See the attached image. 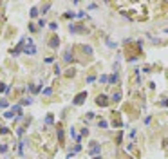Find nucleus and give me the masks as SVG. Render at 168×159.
I'll use <instances>...</instances> for the list:
<instances>
[{"mask_svg":"<svg viewBox=\"0 0 168 159\" xmlns=\"http://www.w3.org/2000/svg\"><path fill=\"white\" fill-rule=\"evenodd\" d=\"M29 15H31V18H36L38 15H40V13H38V7H33V9H31V13H29Z\"/></svg>","mask_w":168,"mask_h":159,"instance_id":"obj_9","label":"nucleus"},{"mask_svg":"<svg viewBox=\"0 0 168 159\" xmlns=\"http://www.w3.org/2000/svg\"><path fill=\"white\" fill-rule=\"evenodd\" d=\"M49 9H51V4H45L43 9H42V15H45V11H49Z\"/></svg>","mask_w":168,"mask_h":159,"instance_id":"obj_18","label":"nucleus"},{"mask_svg":"<svg viewBox=\"0 0 168 159\" xmlns=\"http://www.w3.org/2000/svg\"><path fill=\"white\" fill-rule=\"evenodd\" d=\"M24 132H25V128L22 126V128H18V132H16V134H18V136H24Z\"/></svg>","mask_w":168,"mask_h":159,"instance_id":"obj_24","label":"nucleus"},{"mask_svg":"<svg viewBox=\"0 0 168 159\" xmlns=\"http://www.w3.org/2000/svg\"><path fill=\"white\" fill-rule=\"evenodd\" d=\"M51 92H53V89H51V87H47V89H45V90H43V94H45V96H49V94H51Z\"/></svg>","mask_w":168,"mask_h":159,"instance_id":"obj_21","label":"nucleus"},{"mask_svg":"<svg viewBox=\"0 0 168 159\" xmlns=\"http://www.w3.org/2000/svg\"><path fill=\"white\" fill-rule=\"evenodd\" d=\"M31 103H33V98H24L20 101V105H31Z\"/></svg>","mask_w":168,"mask_h":159,"instance_id":"obj_10","label":"nucleus"},{"mask_svg":"<svg viewBox=\"0 0 168 159\" xmlns=\"http://www.w3.org/2000/svg\"><path fill=\"white\" fill-rule=\"evenodd\" d=\"M36 25H34V24H31V25H29V31H31V33H34V31H36Z\"/></svg>","mask_w":168,"mask_h":159,"instance_id":"obj_19","label":"nucleus"},{"mask_svg":"<svg viewBox=\"0 0 168 159\" xmlns=\"http://www.w3.org/2000/svg\"><path fill=\"white\" fill-rule=\"evenodd\" d=\"M0 107H7V101H0Z\"/></svg>","mask_w":168,"mask_h":159,"instance_id":"obj_28","label":"nucleus"},{"mask_svg":"<svg viewBox=\"0 0 168 159\" xmlns=\"http://www.w3.org/2000/svg\"><path fill=\"white\" fill-rule=\"evenodd\" d=\"M76 16H78V18H83V16H85V11H80L78 15H76Z\"/></svg>","mask_w":168,"mask_h":159,"instance_id":"obj_26","label":"nucleus"},{"mask_svg":"<svg viewBox=\"0 0 168 159\" xmlns=\"http://www.w3.org/2000/svg\"><path fill=\"white\" fill-rule=\"evenodd\" d=\"M98 125H99V126H101V128H107V126H108V123H107V121H105V119H101V121H99V123H98Z\"/></svg>","mask_w":168,"mask_h":159,"instance_id":"obj_15","label":"nucleus"},{"mask_svg":"<svg viewBox=\"0 0 168 159\" xmlns=\"http://www.w3.org/2000/svg\"><path fill=\"white\" fill-rule=\"evenodd\" d=\"M85 53L87 54H92V47H90V45H87V47H85Z\"/></svg>","mask_w":168,"mask_h":159,"instance_id":"obj_22","label":"nucleus"},{"mask_svg":"<svg viewBox=\"0 0 168 159\" xmlns=\"http://www.w3.org/2000/svg\"><path fill=\"white\" fill-rule=\"evenodd\" d=\"M99 82H101V83H108V76H107V74H103V76L99 78Z\"/></svg>","mask_w":168,"mask_h":159,"instance_id":"obj_14","label":"nucleus"},{"mask_svg":"<svg viewBox=\"0 0 168 159\" xmlns=\"http://www.w3.org/2000/svg\"><path fill=\"white\" fill-rule=\"evenodd\" d=\"M45 123H47V125H51V123H53V116H47V119H45Z\"/></svg>","mask_w":168,"mask_h":159,"instance_id":"obj_23","label":"nucleus"},{"mask_svg":"<svg viewBox=\"0 0 168 159\" xmlns=\"http://www.w3.org/2000/svg\"><path fill=\"white\" fill-rule=\"evenodd\" d=\"M94 82H96L94 76H89V78H87V83H94Z\"/></svg>","mask_w":168,"mask_h":159,"instance_id":"obj_20","label":"nucleus"},{"mask_svg":"<svg viewBox=\"0 0 168 159\" xmlns=\"http://www.w3.org/2000/svg\"><path fill=\"white\" fill-rule=\"evenodd\" d=\"M58 45H60V40H58V38H51V42H49V47H58Z\"/></svg>","mask_w":168,"mask_h":159,"instance_id":"obj_8","label":"nucleus"},{"mask_svg":"<svg viewBox=\"0 0 168 159\" xmlns=\"http://www.w3.org/2000/svg\"><path fill=\"white\" fill-rule=\"evenodd\" d=\"M112 101H119V99H121V92H116V94H112Z\"/></svg>","mask_w":168,"mask_h":159,"instance_id":"obj_11","label":"nucleus"},{"mask_svg":"<svg viewBox=\"0 0 168 159\" xmlns=\"http://www.w3.org/2000/svg\"><path fill=\"white\" fill-rule=\"evenodd\" d=\"M4 118H7V119H11V118H15V114H13L11 110H5V112H4Z\"/></svg>","mask_w":168,"mask_h":159,"instance_id":"obj_12","label":"nucleus"},{"mask_svg":"<svg viewBox=\"0 0 168 159\" xmlns=\"http://www.w3.org/2000/svg\"><path fill=\"white\" fill-rule=\"evenodd\" d=\"M94 159H101V155H96V157H94Z\"/></svg>","mask_w":168,"mask_h":159,"instance_id":"obj_30","label":"nucleus"},{"mask_svg":"<svg viewBox=\"0 0 168 159\" xmlns=\"http://www.w3.org/2000/svg\"><path fill=\"white\" fill-rule=\"evenodd\" d=\"M7 152V145H0V154H5Z\"/></svg>","mask_w":168,"mask_h":159,"instance_id":"obj_17","label":"nucleus"},{"mask_svg":"<svg viewBox=\"0 0 168 159\" xmlns=\"http://www.w3.org/2000/svg\"><path fill=\"white\" fill-rule=\"evenodd\" d=\"M25 143H27V141H25V139H22V141H20V145H18V154H20L22 157L25 155V152H24V148H25Z\"/></svg>","mask_w":168,"mask_h":159,"instance_id":"obj_5","label":"nucleus"},{"mask_svg":"<svg viewBox=\"0 0 168 159\" xmlns=\"http://www.w3.org/2000/svg\"><path fill=\"white\" fill-rule=\"evenodd\" d=\"M89 154H90V155H94V157H96V155H99V154H101V147H99V143H96V141H92V143H90Z\"/></svg>","mask_w":168,"mask_h":159,"instance_id":"obj_2","label":"nucleus"},{"mask_svg":"<svg viewBox=\"0 0 168 159\" xmlns=\"http://www.w3.org/2000/svg\"><path fill=\"white\" fill-rule=\"evenodd\" d=\"M114 83H118V74H110V76H108V85H114Z\"/></svg>","mask_w":168,"mask_h":159,"instance_id":"obj_6","label":"nucleus"},{"mask_svg":"<svg viewBox=\"0 0 168 159\" xmlns=\"http://www.w3.org/2000/svg\"><path fill=\"white\" fill-rule=\"evenodd\" d=\"M85 98H87V92H80L78 96H76V98H74V105H81L83 101H85Z\"/></svg>","mask_w":168,"mask_h":159,"instance_id":"obj_3","label":"nucleus"},{"mask_svg":"<svg viewBox=\"0 0 168 159\" xmlns=\"http://www.w3.org/2000/svg\"><path fill=\"white\" fill-rule=\"evenodd\" d=\"M65 16H67V18H74L76 15H74V13H65Z\"/></svg>","mask_w":168,"mask_h":159,"instance_id":"obj_25","label":"nucleus"},{"mask_svg":"<svg viewBox=\"0 0 168 159\" xmlns=\"http://www.w3.org/2000/svg\"><path fill=\"white\" fill-rule=\"evenodd\" d=\"M163 105H164V107H168V101H163Z\"/></svg>","mask_w":168,"mask_h":159,"instance_id":"obj_29","label":"nucleus"},{"mask_svg":"<svg viewBox=\"0 0 168 159\" xmlns=\"http://www.w3.org/2000/svg\"><path fill=\"white\" fill-rule=\"evenodd\" d=\"M27 45H24V47H22V51H24L25 54H29V56H31V54H36V47H34V42L31 40V38H27Z\"/></svg>","mask_w":168,"mask_h":159,"instance_id":"obj_1","label":"nucleus"},{"mask_svg":"<svg viewBox=\"0 0 168 159\" xmlns=\"http://www.w3.org/2000/svg\"><path fill=\"white\" fill-rule=\"evenodd\" d=\"M58 139H60V143H63V130L62 128H58Z\"/></svg>","mask_w":168,"mask_h":159,"instance_id":"obj_13","label":"nucleus"},{"mask_svg":"<svg viewBox=\"0 0 168 159\" xmlns=\"http://www.w3.org/2000/svg\"><path fill=\"white\" fill-rule=\"evenodd\" d=\"M49 29H51V31H56V29H58V24H56V22H53V24H49Z\"/></svg>","mask_w":168,"mask_h":159,"instance_id":"obj_16","label":"nucleus"},{"mask_svg":"<svg viewBox=\"0 0 168 159\" xmlns=\"http://www.w3.org/2000/svg\"><path fill=\"white\" fill-rule=\"evenodd\" d=\"M96 103H98L99 107H105L107 103H108V101H107V96H103V94H101V96H98V98H96Z\"/></svg>","mask_w":168,"mask_h":159,"instance_id":"obj_4","label":"nucleus"},{"mask_svg":"<svg viewBox=\"0 0 168 159\" xmlns=\"http://www.w3.org/2000/svg\"><path fill=\"white\" fill-rule=\"evenodd\" d=\"M0 134H9V130L7 128H0Z\"/></svg>","mask_w":168,"mask_h":159,"instance_id":"obj_27","label":"nucleus"},{"mask_svg":"<svg viewBox=\"0 0 168 159\" xmlns=\"http://www.w3.org/2000/svg\"><path fill=\"white\" fill-rule=\"evenodd\" d=\"M63 60H65L67 63L72 60V53H70V49H67V51H65V54H63Z\"/></svg>","mask_w":168,"mask_h":159,"instance_id":"obj_7","label":"nucleus"}]
</instances>
